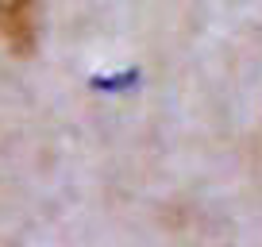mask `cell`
<instances>
[{"mask_svg": "<svg viewBox=\"0 0 262 247\" xmlns=\"http://www.w3.org/2000/svg\"><path fill=\"white\" fill-rule=\"evenodd\" d=\"M39 8L42 0H0V39L12 50H31L39 35Z\"/></svg>", "mask_w": 262, "mask_h": 247, "instance_id": "cell-1", "label": "cell"}]
</instances>
